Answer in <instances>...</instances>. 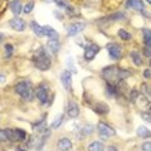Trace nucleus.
<instances>
[{
    "mask_svg": "<svg viewBox=\"0 0 151 151\" xmlns=\"http://www.w3.org/2000/svg\"><path fill=\"white\" fill-rule=\"evenodd\" d=\"M33 62L35 67L40 70H47L50 68V58L44 48H39L35 52V54L33 55Z\"/></svg>",
    "mask_w": 151,
    "mask_h": 151,
    "instance_id": "obj_1",
    "label": "nucleus"
},
{
    "mask_svg": "<svg viewBox=\"0 0 151 151\" xmlns=\"http://www.w3.org/2000/svg\"><path fill=\"white\" fill-rule=\"evenodd\" d=\"M15 92L19 94V96H22L23 98H25V100H29V98H32V96H33V88H32L30 82H28V81L19 82L15 86Z\"/></svg>",
    "mask_w": 151,
    "mask_h": 151,
    "instance_id": "obj_2",
    "label": "nucleus"
},
{
    "mask_svg": "<svg viewBox=\"0 0 151 151\" xmlns=\"http://www.w3.org/2000/svg\"><path fill=\"white\" fill-rule=\"evenodd\" d=\"M119 70L120 68L115 67V65H110V67H106L102 69V77L107 79L108 82H115L116 79H120L119 77Z\"/></svg>",
    "mask_w": 151,
    "mask_h": 151,
    "instance_id": "obj_3",
    "label": "nucleus"
},
{
    "mask_svg": "<svg viewBox=\"0 0 151 151\" xmlns=\"http://www.w3.org/2000/svg\"><path fill=\"white\" fill-rule=\"evenodd\" d=\"M5 131H6V134H8L9 141L18 142V141H24V140H27V132L24 130H20V129H15V130L5 129Z\"/></svg>",
    "mask_w": 151,
    "mask_h": 151,
    "instance_id": "obj_4",
    "label": "nucleus"
},
{
    "mask_svg": "<svg viewBox=\"0 0 151 151\" xmlns=\"http://www.w3.org/2000/svg\"><path fill=\"white\" fill-rule=\"evenodd\" d=\"M106 48L108 50V54L112 59H120L121 55H122V49H121V45H119L117 43H110L106 45Z\"/></svg>",
    "mask_w": 151,
    "mask_h": 151,
    "instance_id": "obj_5",
    "label": "nucleus"
},
{
    "mask_svg": "<svg viewBox=\"0 0 151 151\" xmlns=\"http://www.w3.org/2000/svg\"><path fill=\"white\" fill-rule=\"evenodd\" d=\"M35 96L39 100V102L42 103V105H45L47 102H48V87L44 86V84H42V86H39L37 89H35Z\"/></svg>",
    "mask_w": 151,
    "mask_h": 151,
    "instance_id": "obj_6",
    "label": "nucleus"
},
{
    "mask_svg": "<svg viewBox=\"0 0 151 151\" xmlns=\"http://www.w3.org/2000/svg\"><path fill=\"white\" fill-rule=\"evenodd\" d=\"M97 130H98V132H100V135H105V136H107V137L113 136L116 134V131L113 130L111 126L105 124V122H100V124L97 125Z\"/></svg>",
    "mask_w": 151,
    "mask_h": 151,
    "instance_id": "obj_7",
    "label": "nucleus"
},
{
    "mask_svg": "<svg viewBox=\"0 0 151 151\" xmlns=\"http://www.w3.org/2000/svg\"><path fill=\"white\" fill-rule=\"evenodd\" d=\"M9 25L17 32H23L25 29V22L20 18H13L12 20H9Z\"/></svg>",
    "mask_w": 151,
    "mask_h": 151,
    "instance_id": "obj_8",
    "label": "nucleus"
},
{
    "mask_svg": "<svg viewBox=\"0 0 151 151\" xmlns=\"http://www.w3.org/2000/svg\"><path fill=\"white\" fill-rule=\"evenodd\" d=\"M98 50H100V47L98 45H88L86 49H84V59L86 60H92L94 57H96V54L98 53Z\"/></svg>",
    "mask_w": 151,
    "mask_h": 151,
    "instance_id": "obj_9",
    "label": "nucleus"
},
{
    "mask_svg": "<svg viewBox=\"0 0 151 151\" xmlns=\"http://www.w3.org/2000/svg\"><path fill=\"white\" fill-rule=\"evenodd\" d=\"M60 81H62L64 88L67 91H70L72 89V74H70L69 70H64L60 76Z\"/></svg>",
    "mask_w": 151,
    "mask_h": 151,
    "instance_id": "obj_10",
    "label": "nucleus"
},
{
    "mask_svg": "<svg viewBox=\"0 0 151 151\" xmlns=\"http://www.w3.org/2000/svg\"><path fill=\"white\" fill-rule=\"evenodd\" d=\"M84 23H73V24H70L69 28H68V35L69 37H74L77 35L78 33H81L83 29H84Z\"/></svg>",
    "mask_w": 151,
    "mask_h": 151,
    "instance_id": "obj_11",
    "label": "nucleus"
},
{
    "mask_svg": "<svg viewBox=\"0 0 151 151\" xmlns=\"http://www.w3.org/2000/svg\"><path fill=\"white\" fill-rule=\"evenodd\" d=\"M126 8H134L139 12H144L145 5L141 0H127L126 1Z\"/></svg>",
    "mask_w": 151,
    "mask_h": 151,
    "instance_id": "obj_12",
    "label": "nucleus"
},
{
    "mask_svg": "<svg viewBox=\"0 0 151 151\" xmlns=\"http://www.w3.org/2000/svg\"><path fill=\"white\" fill-rule=\"evenodd\" d=\"M58 149L60 151H69L70 149H72V142H70V140L69 139H60L58 141Z\"/></svg>",
    "mask_w": 151,
    "mask_h": 151,
    "instance_id": "obj_13",
    "label": "nucleus"
},
{
    "mask_svg": "<svg viewBox=\"0 0 151 151\" xmlns=\"http://www.w3.org/2000/svg\"><path fill=\"white\" fill-rule=\"evenodd\" d=\"M68 115L69 117H72V119H74V117H77L79 115V107L76 102H69V106H68Z\"/></svg>",
    "mask_w": 151,
    "mask_h": 151,
    "instance_id": "obj_14",
    "label": "nucleus"
},
{
    "mask_svg": "<svg viewBox=\"0 0 151 151\" xmlns=\"http://www.w3.org/2000/svg\"><path fill=\"white\" fill-rule=\"evenodd\" d=\"M43 30H44V35L48 37L49 39H58V33H57L53 28L45 25V27H43Z\"/></svg>",
    "mask_w": 151,
    "mask_h": 151,
    "instance_id": "obj_15",
    "label": "nucleus"
},
{
    "mask_svg": "<svg viewBox=\"0 0 151 151\" xmlns=\"http://www.w3.org/2000/svg\"><path fill=\"white\" fill-rule=\"evenodd\" d=\"M137 136L141 139H150L151 137V131L145 126H140L137 129Z\"/></svg>",
    "mask_w": 151,
    "mask_h": 151,
    "instance_id": "obj_16",
    "label": "nucleus"
},
{
    "mask_svg": "<svg viewBox=\"0 0 151 151\" xmlns=\"http://www.w3.org/2000/svg\"><path fill=\"white\" fill-rule=\"evenodd\" d=\"M48 48L52 50V53H58L60 49V43L58 39H49L48 40Z\"/></svg>",
    "mask_w": 151,
    "mask_h": 151,
    "instance_id": "obj_17",
    "label": "nucleus"
},
{
    "mask_svg": "<svg viewBox=\"0 0 151 151\" xmlns=\"http://www.w3.org/2000/svg\"><path fill=\"white\" fill-rule=\"evenodd\" d=\"M10 9L13 14H15V15H19V14L22 13V3L20 0H13L10 3Z\"/></svg>",
    "mask_w": 151,
    "mask_h": 151,
    "instance_id": "obj_18",
    "label": "nucleus"
},
{
    "mask_svg": "<svg viewBox=\"0 0 151 151\" xmlns=\"http://www.w3.org/2000/svg\"><path fill=\"white\" fill-rule=\"evenodd\" d=\"M30 28H32V30L35 33V35L38 37H44V30H43V28H42L39 24H38L37 22L33 20L30 23Z\"/></svg>",
    "mask_w": 151,
    "mask_h": 151,
    "instance_id": "obj_19",
    "label": "nucleus"
},
{
    "mask_svg": "<svg viewBox=\"0 0 151 151\" xmlns=\"http://www.w3.org/2000/svg\"><path fill=\"white\" fill-rule=\"evenodd\" d=\"M106 91L108 93V96H116V94H119V86H116V84H112L108 82L107 86H106Z\"/></svg>",
    "mask_w": 151,
    "mask_h": 151,
    "instance_id": "obj_20",
    "label": "nucleus"
},
{
    "mask_svg": "<svg viewBox=\"0 0 151 151\" xmlns=\"http://www.w3.org/2000/svg\"><path fill=\"white\" fill-rule=\"evenodd\" d=\"M88 151H105V147H103V144L100 142V141H93V142L89 144Z\"/></svg>",
    "mask_w": 151,
    "mask_h": 151,
    "instance_id": "obj_21",
    "label": "nucleus"
},
{
    "mask_svg": "<svg viewBox=\"0 0 151 151\" xmlns=\"http://www.w3.org/2000/svg\"><path fill=\"white\" fill-rule=\"evenodd\" d=\"M144 33V42L147 48H151V30L150 29H142Z\"/></svg>",
    "mask_w": 151,
    "mask_h": 151,
    "instance_id": "obj_22",
    "label": "nucleus"
},
{
    "mask_svg": "<svg viewBox=\"0 0 151 151\" xmlns=\"http://www.w3.org/2000/svg\"><path fill=\"white\" fill-rule=\"evenodd\" d=\"M108 106L105 105V103H98V105H96V107H94V111H96L98 115H103V113H106L108 112Z\"/></svg>",
    "mask_w": 151,
    "mask_h": 151,
    "instance_id": "obj_23",
    "label": "nucleus"
},
{
    "mask_svg": "<svg viewBox=\"0 0 151 151\" xmlns=\"http://www.w3.org/2000/svg\"><path fill=\"white\" fill-rule=\"evenodd\" d=\"M131 58H132V62H134L136 65L142 64V58H141V55L137 53V52H131Z\"/></svg>",
    "mask_w": 151,
    "mask_h": 151,
    "instance_id": "obj_24",
    "label": "nucleus"
},
{
    "mask_svg": "<svg viewBox=\"0 0 151 151\" xmlns=\"http://www.w3.org/2000/svg\"><path fill=\"white\" fill-rule=\"evenodd\" d=\"M62 122H63V115H58L53 120V122H52V125H50L52 129H58V127L62 125Z\"/></svg>",
    "mask_w": 151,
    "mask_h": 151,
    "instance_id": "obj_25",
    "label": "nucleus"
},
{
    "mask_svg": "<svg viewBox=\"0 0 151 151\" xmlns=\"http://www.w3.org/2000/svg\"><path fill=\"white\" fill-rule=\"evenodd\" d=\"M92 132H93V126L92 125H87L81 130V136H88V135H91Z\"/></svg>",
    "mask_w": 151,
    "mask_h": 151,
    "instance_id": "obj_26",
    "label": "nucleus"
},
{
    "mask_svg": "<svg viewBox=\"0 0 151 151\" xmlns=\"http://www.w3.org/2000/svg\"><path fill=\"white\" fill-rule=\"evenodd\" d=\"M119 37L121 38L122 40H130L131 39V34L129 32H126L125 29H120L119 30Z\"/></svg>",
    "mask_w": 151,
    "mask_h": 151,
    "instance_id": "obj_27",
    "label": "nucleus"
},
{
    "mask_svg": "<svg viewBox=\"0 0 151 151\" xmlns=\"http://www.w3.org/2000/svg\"><path fill=\"white\" fill-rule=\"evenodd\" d=\"M45 126H47L45 120L43 119L42 121H39V122H37V124H34L33 129H34V130H38V131H40V130H44V127H45Z\"/></svg>",
    "mask_w": 151,
    "mask_h": 151,
    "instance_id": "obj_28",
    "label": "nucleus"
},
{
    "mask_svg": "<svg viewBox=\"0 0 151 151\" xmlns=\"http://www.w3.org/2000/svg\"><path fill=\"white\" fill-rule=\"evenodd\" d=\"M137 98H139V91H136V89H132L131 93H130V101L135 103L136 101H137Z\"/></svg>",
    "mask_w": 151,
    "mask_h": 151,
    "instance_id": "obj_29",
    "label": "nucleus"
},
{
    "mask_svg": "<svg viewBox=\"0 0 151 151\" xmlns=\"http://www.w3.org/2000/svg\"><path fill=\"white\" fill-rule=\"evenodd\" d=\"M6 141H9L6 131L5 130H0V142H6Z\"/></svg>",
    "mask_w": 151,
    "mask_h": 151,
    "instance_id": "obj_30",
    "label": "nucleus"
},
{
    "mask_svg": "<svg viewBox=\"0 0 151 151\" xmlns=\"http://www.w3.org/2000/svg\"><path fill=\"white\" fill-rule=\"evenodd\" d=\"M54 3H55L59 8H65V9L69 8V4L65 1V0H54Z\"/></svg>",
    "mask_w": 151,
    "mask_h": 151,
    "instance_id": "obj_31",
    "label": "nucleus"
},
{
    "mask_svg": "<svg viewBox=\"0 0 151 151\" xmlns=\"http://www.w3.org/2000/svg\"><path fill=\"white\" fill-rule=\"evenodd\" d=\"M33 8H34V4H33L32 1L30 3H28V4H25V6H24V9H23V12H24L25 14H29L32 10H33Z\"/></svg>",
    "mask_w": 151,
    "mask_h": 151,
    "instance_id": "obj_32",
    "label": "nucleus"
},
{
    "mask_svg": "<svg viewBox=\"0 0 151 151\" xmlns=\"http://www.w3.org/2000/svg\"><path fill=\"white\" fill-rule=\"evenodd\" d=\"M124 18H125V15L122 13H116V14H113L112 17L107 18V19H111V20H120V19H124Z\"/></svg>",
    "mask_w": 151,
    "mask_h": 151,
    "instance_id": "obj_33",
    "label": "nucleus"
},
{
    "mask_svg": "<svg viewBox=\"0 0 151 151\" xmlns=\"http://www.w3.org/2000/svg\"><path fill=\"white\" fill-rule=\"evenodd\" d=\"M5 50H6V58H10L13 53V45L12 44H5Z\"/></svg>",
    "mask_w": 151,
    "mask_h": 151,
    "instance_id": "obj_34",
    "label": "nucleus"
},
{
    "mask_svg": "<svg viewBox=\"0 0 151 151\" xmlns=\"http://www.w3.org/2000/svg\"><path fill=\"white\" fill-rule=\"evenodd\" d=\"M6 9V0H0V14H3Z\"/></svg>",
    "mask_w": 151,
    "mask_h": 151,
    "instance_id": "obj_35",
    "label": "nucleus"
},
{
    "mask_svg": "<svg viewBox=\"0 0 151 151\" xmlns=\"http://www.w3.org/2000/svg\"><path fill=\"white\" fill-rule=\"evenodd\" d=\"M141 149H142V151H151V142H145V144H142Z\"/></svg>",
    "mask_w": 151,
    "mask_h": 151,
    "instance_id": "obj_36",
    "label": "nucleus"
},
{
    "mask_svg": "<svg viewBox=\"0 0 151 151\" xmlns=\"http://www.w3.org/2000/svg\"><path fill=\"white\" fill-rule=\"evenodd\" d=\"M144 77H145L146 79L151 78V70H150V69H145V70H144Z\"/></svg>",
    "mask_w": 151,
    "mask_h": 151,
    "instance_id": "obj_37",
    "label": "nucleus"
},
{
    "mask_svg": "<svg viewBox=\"0 0 151 151\" xmlns=\"http://www.w3.org/2000/svg\"><path fill=\"white\" fill-rule=\"evenodd\" d=\"M142 119L146 121H151V115L150 113H142Z\"/></svg>",
    "mask_w": 151,
    "mask_h": 151,
    "instance_id": "obj_38",
    "label": "nucleus"
},
{
    "mask_svg": "<svg viewBox=\"0 0 151 151\" xmlns=\"http://www.w3.org/2000/svg\"><path fill=\"white\" fill-rule=\"evenodd\" d=\"M144 53H145V55H146V57L151 55V50H150V48H145V49H144Z\"/></svg>",
    "mask_w": 151,
    "mask_h": 151,
    "instance_id": "obj_39",
    "label": "nucleus"
},
{
    "mask_svg": "<svg viewBox=\"0 0 151 151\" xmlns=\"http://www.w3.org/2000/svg\"><path fill=\"white\" fill-rule=\"evenodd\" d=\"M108 151H119L117 150V147L116 146H113V145H111V146H108V149H107Z\"/></svg>",
    "mask_w": 151,
    "mask_h": 151,
    "instance_id": "obj_40",
    "label": "nucleus"
},
{
    "mask_svg": "<svg viewBox=\"0 0 151 151\" xmlns=\"http://www.w3.org/2000/svg\"><path fill=\"white\" fill-rule=\"evenodd\" d=\"M0 82H5V77H4V74H0Z\"/></svg>",
    "mask_w": 151,
    "mask_h": 151,
    "instance_id": "obj_41",
    "label": "nucleus"
},
{
    "mask_svg": "<svg viewBox=\"0 0 151 151\" xmlns=\"http://www.w3.org/2000/svg\"><path fill=\"white\" fill-rule=\"evenodd\" d=\"M15 151H27L25 149H23V147H20V146H18V147L15 149Z\"/></svg>",
    "mask_w": 151,
    "mask_h": 151,
    "instance_id": "obj_42",
    "label": "nucleus"
},
{
    "mask_svg": "<svg viewBox=\"0 0 151 151\" xmlns=\"http://www.w3.org/2000/svg\"><path fill=\"white\" fill-rule=\"evenodd\" d=\"M3 39V34H0V40H1Z\"/></svg>",
    "mask_w": 151,
    "mask_h": 151,
    "instance_id": "obj_43",
    "label": "nucleus"
},
{
    "mask_svg": "<svg viewBox=\"0 0 151 151\" xmlns=\"http://www.w3.org/2000/svg\"><path fill=\"white\" fill-rule=\"evenodd\" d=\"M146 1H147L149 4H151V0H146Z\"/></svg>",
    "mask_w": 151,
    "mask_h": 151,
    "instance_id": "obj_44",
    "label": "nucleus"
},
{
    "mask_svg": "<svg viewBox=\"0 0 151 151\" xmlns=\"http://www.w3.org/2000/svg\"><path fill=\"white\" fill-rule=\"evenodd\" d=\"M45 1H47V3H50V1H52V0H45Z\"/></svg>",
    "mask_w": 151,
    "mask_h": 151,
    "instance_id": "obj_45",
    "label": "nucleus"
},
{
    "mask_svg": "<svg viewBox=\"0 0 151 151\" xmlns=\"http://www.w3.org/2000/svg\"><path fill=\"white\" fill-rule=\"evenodd\" d=\"M115 1H116V3H120V1H121V0H115Z\"/></svg>",
    "mask_w": 151,
    "mask_h": 151,
    "instance_id": "obj_46",
    "label": "nucleus"
},
{
    "mask_svg": "<svg viewBox=\"0 0 151 151\" xmlns=\"http://www.w3.org/2000/svg\"><path fill=\"white\" fill-rule=\"evenodd\" d=\"M149 93H150V96H151V88L149 89Z\"/></svg>",
    "mask_w": 151,
    "mask_h": 151,
    "instance_id": "obj_47",
    "label": "nucleus"
},
{
    "mask_svg": "<svg viewBox=\"0 0 151 151\" xmlns=\"http://www.w3.org/2000/svg\"><path fill=\"white\" fill-rule=\"evenodd\" d=\"M150 65H151V59H150Z\"/></svg>",
    "mask_w": 151,
    "mask_h": 151,
    "instance_id": "obj_48",
    "label": "nucleus"
},
{
    "mask_svg": "<svg viewBox=\"0 0 151 151\" xmlns=\"http://www.w3.org/2000/svg\"><path fill=\"white\" fill-rule=\"evenodd\" d=\"M150 108H151V107H150Z\"/></svg>",
    "mask_w": 151,
    "mask_h": 151,
    "instance_id": "obj_49",
    "label": "nucleus"
}]
</instances>
